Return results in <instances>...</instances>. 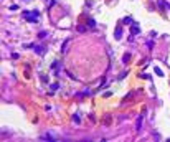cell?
<instances>
[{"instance_id":"8fae6325","label":"cell","mask_w":170,"mask_h":142,"mask_svg":"<svg viewBox=\"0 0 170 142\" xmlns=\"http://www.w3.org/2000/svg\"><path fill=\"white\" fill-rule=\"evenodd\" d=\"M73 121H74L76 124H79V122H81V117H79V114H74V116H73Z\"/></svg>"},{"instance_id":"277c9868","label":"cell","mask_w":170,"mask_h":142,"mask_svg":"<svg viewBox=\"0 0 170 142\" xmlns=\"http://www.w3.org/2000/svg\"><path fill=\"white\" fill-rule=\"evenodd\" d=\"M31 48H35V51H37L38 55H45V50H43V46H35V45H30Z\"/></svg>"},{"instance_id":"4fadbf2b","label":"cell","mask_w":170,"mask_h":142,"mask_svg":"<svg viewBox=\"0 0 170 142\" xmlns=\"http://www.w3.org/2000/svg\"><path fill=\"white\" fill-rule=\"evenodd\" d=\"M68 43H69V40H66V41L63 43V46H61V51H63V53H66V46H68Z\"/></svg>"},{"instance_id":"8992f818","label":"cell","mask_w":170,"mask_h":142,"mask_svg":"<svg viewBox=\"0 0 170 142\" xmlns=\"http://www.w3.org/2000/svg\"><path fill=\"white\" fill-rule=\"evenodd\" d=\"M40 139H43V141H55V137L50 135V134H43V135H40Z\"/></svg>"},{"instance_id":"3957f363","label":"cell","mask_w":170,"mask_h":142,"mask_svg":"<svg viewBox=\"0 0 170 142\" xmlns=\"http://www.w3.org/2000/svg\"><path fill=\"white\" fill-rule=\"evenodd\" d=\"M140 33V28H139V25H131V35H139Z\"/></svg>"},{"instance_id":"9a60e30c","label":"cell","mask_w":170,"mask_h":142,"mask_svg":"<svg viewBox=\"0 0 170 142\" xmlns=\"http://www.w3.org/2000/svg\"><path fill=\"white\" fill-rule=\"evenodd\" d=\"M51 89H53V91H56V89H59V84H58V83H55V84H51Z\"/></svg>"},{"instance_id":"5b68a950","label":"cell","mask_w":170,"mask_h":142,"mask_svg":"<svg viewBox=\"0 0 170 142\" xmlns=\"http://www.w3.org/2000/svg\"><path fill=\"white\" fill-rule=\"evenodd\" d=\"M142 119H144V116H139V119H137V122H135V129H137V131L142 129Z\"/></svg>"},{"instance_id":"7c38bea8","label":"cell","mask_w":170,"mask_h":142,"mask_svg":"<svg viewBox=\"0 0 170 142\" xmlns=\"http://www.w3.org/2000/svg\"><path fill=\"white\" fill-rule=\"evenodd\" d=\"M129 60H131V55H129V53H126V55L122 56V61H124V63H129Z\"/></svg>"},{"instance_id":"5bb4252c","label":"cell","mask_w":170,"mask_h":142,"mask_svg":"<svg viewBox=\"0 0 170 142\" xmlns=\"http://www.w3.org/2000/svg\"><path fill=\"white\" fill-rule=\"evenodd\" d=\"M88 25H89V27H91V28H94V27H96L94 20H93V18H89V20H88Z\"/></svg>"},{"instance_id":"e0dca14e","label":"cell","mask_w":170,"mask_h":142,"mask_svg":"<svg viewBox=\"0 0 170 142\" xmlns=\"http://www.w3.org/2000/svg\"><path fill=\"white\" fill-rule=\"evenodd\" d=\"M126 76H127V73L124 71V73H121V75H119V79H122V78H126Z\"/></svg>"},{"instance_id":"ba28073f","label":"cell","mask_w":170,"mask_h":142,"mask_svg":"<svg viewBox=\"0 0 170 142\" xmlns=\"http://www.w3.org/2000/svg\"><path fill=\"white\" fill-rule=\"evenodd\" d=\"M159 7H160V8H163V7H165V8L170 10V5L167 3V2H163V0H160V2H159Z\"/></svg>"},{"instance_id":"7a4b0ae2","label":"cell","mask_w":170,"mask_h":142,"mask_svg":"<svg viewBox=\"0 0 170 142\" xmlns=\"http://www.w3.org/2000/svg\"><path fill=\"white\" fill-rule=\"evenodd\" d=\"M114 37H116V40H121V38H122V27H121V25L116 28V31H114Z\"/></svg>"},{"instance_id":"30bf717a","label":"cell","mask_w":170,"mask_h":142,"mask_svg":"<svg viewBox=\"0 0 170 142\" xmlns=\"http://www.w3.org/2000/svg\"><path fill=\"white\" fill-rule=\"evenodd\" d=\"M154 71H155V75H157V76H163V71H162V69H160L159 66H155V68H154Z\"/></svg>"},{"instance_id":"6da1fadb","label":"cell","mask_w":170,"mask_h":142,"mask_svg":"<svg viewBox=\"0 0 170 142\" xmlns=\"http://www.w3.org/2000/svg\"><path fill=\"white\" fill-rule=\"evenodd\" d=\"M23 17L28 20L30 23H38V17H40V13H38L37 10H33L31 13H30V12H23Z\"/></svg>"},{"instance_id":"9c48e42d","label":"cell","mask_w":170,"mask_h":142,"mask_svg":"<svg viewBox=\"0 0 170 142\" xmlns=\"http://www.w3.org/2000/svg\"><path fill=\"white\" fill-rule=\"evenodd\" d=\"M122 23L124 25H132V18H131V17H126V18L122 20Z\"/></svg>"},{"instance_id":"2e32d148","label":"cell","mask_w":170,"mask_h":142,"mask_svg":"<svg viewBox=\"0 0 170 142\" xmlns=\"http://www.w3.org/2000/svg\"><path fill=\"white\" fill-rule=\"evenodd\" d=\"M46 35H48L46 31H41V33H40V35H38V37H40V38H45V37H46Z\"/></svg>"},{"instance_id":"52a82bcc","label":"cell","mask_w":170,"mask_h":142,"mask_svg":"<svg viewBox=\"0 0 170 142\" xmlns=\"http://www.w3.org/2000/svg\"><path fill=\"white\" fill-rule=\"evenodd\" d=\"M59 68H61V63H59V61H53L51 69H58V71H59Z\"/></svg>"}]
</instances>
